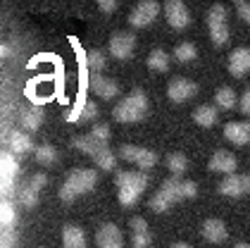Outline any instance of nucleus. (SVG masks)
Masks as SVG:
<instances>
[{
    "instance_id": "13",
    "label": "nucleus",
    "mask_w": 250,
    "mask_h": 248,
    "mask_svg": "<svg viewBox=\"0 0 250 248\" xmlns=\"http://www.w3.org/2000/svg\"><path fill=\"white\" fill-rule=\"evenodd\" d=\"M224 136L236 146L250 143V122H229L224 127Z\"/></svg>"
},
{
    "instance_id": "34",
    "label": "nucleus",
    "mask_w": 250,
    "mask_h": 248,
    "mask_svg": "<svg viewBox=\"0 0 250 248\" xmlns=\"http://www.w3.org/2000/svg\"><path fill=\"white\" fill-rule=\"evenodd\" d=\"M88 136L96 138V141H100V143H105V141L110 138V127H107V124H93V129H91Z\"/></svg>"
},
{
    "instance_id": "2",
    "label": "nucleus",
    "mask_w": 250,
    "mask_h": 248,
    "mask_svg": "<svg viewBox=\"0 0 250 248\" xmlns=\"http://www.w3.org/2000/svg\"><path fill=\"white\" fill-rule=\"evenodd\" d=\"M96 181H98L96 170H72L67 174V181H64L62 189H60V198H62L64 203H69V201L77 198L79 193L93 189Z\"/></svg>"
},
{
    "instance_id": "35",
    "label": "nucleus",
    "mask_w": 250,
    "mask_h": 248,
    "mask_svg": "<svg viewBox=\"0 0 250 248\" xmlns=\"http://www.w3.org/2000/svg\"><path fill=\"white\" fill-rule=\"evenodd\" d=\"M169 205H172V203H169V201H167V198H165V196H162L160 191L155 193L153 201H150V208H153L155 212H165V210L169 208Z\"/></svg>"
},
{
    "instance_id": "9",
    "label": "nucleus",
    "mask_w": 250,
    "mask_h": 248,
    "mask_svg": "<svg viewBox=\"0 0 250 248\" xmlns=\"http://www.w3.org/2000/svg\"><path fill=\"white\" fill-rule=\"evenodd\" d=\"M165 17H167V22L172 24L174 29H186L188 22H191L188 10H186V5H184L181 0H169V2L165 5Z\"/></svg>"
},
{
    "instance_id": "38",
    "label": "nucleus",
    "mask_w": 250,
    "mask_h": 248,
    "mask_svg": "<svg viewBox=\"0 0 250 248\" xmlns=\"http://www.w3.org/2000/svg\"><path fill=\"white\" fill-rule=\"evenodd\" d=\"M98 117V105L86 100V108H83V119H96Z\"/></svg>"
},
{
    "instance_id": "42",
    "label": "nucleus",
    "mask_w": 250,
    "mask_h": 248,
    "mask_svg": "<svg viewBox=\"0 0 250 248\" xmlns=\"http://www.w3.org/2000/svg\"><path fill=\"white\" fill-rule=\"evenodd\" d=\"M98 7H100L103 12H112V10L117 7V2L115 0H100V2H98Z\"/></svg>"
},
{
    "instance_id": "44",
    "label": "nucleus",
    "mask_w": 250,
    "mask_h": 248,
    "mask_svg": "<svg viewBox=\"0 0 250 248\" xmlns=\"http://www.w3.org/2000/svg\"><path fill=\"white\" fill-rule=\"evenodd\" d=\"M236 248H250V246H248V244H238Z\"/></svg>"
},
{
    "instance_id": "29",
    "label": "nucleus",
    "mask_w": 250,
    "mask_h": 248,
    "mask_svg": "<svg viewBox=\"0 0 250 248\" xmlns=\"http://www.w3.org/2000/svg\"><path fill=\"white\" fill-rule=\"evenodd\" d=\"M93 160L98 162V167H103V170H112V167H115V153L110 151L107 146H105L103 151L98 153V155L93 158Z\"/></svg>"
},
{
    "instance_id": "26",
    "label": "nucleus",
    "mask_w": 250,
    "mask_h": 248,
    "mask_svg": "<svg viewBox=\"0 0 250 248\" xmlns=\"http://www.w3.org/2000/svg\"><path fill=\"white\" fill-rule=\"evenodd\" d=\"M174 57H176L179 62H191V60H195V45L188 43V41L179 43V45L174 48Z\"/></svg>"
},
{
    "instance_id": "30",
    "label": "nucleus",
    "mask_w": 250,
    "mask_h": 248,
    "mask_svg": "<svg viewBox=\"0 0 250 248\" xmlns=\"http://www.w3.org/2000/svg\"><path fill=\"white\" fill-rule=\"evenodd\" d=\"M0 217H2V227H12V225H15L17 215H15V205H12L10 201H2V205H0Z\"/></svg>"
},
{
    "instance_id": "43",
    "label": "nucleus",
    "mask_w": 250,
    "mask_h": 248,
    "mask_svg": "<svg viewBox=\"0 0 250 248\" xmlns=\"http://www.w3.org/2000/svg\"><path fill=\"white\" fill-rule=\"evenodd\" d=\"M172 248H191V246H188V244H184V241H179V244H174Z\"/></svg>"
},
{
    "instance_id": "16",
    "label": "nucleus",
    "mask_w": 250,
    "mask_h": 248,
    "mask_svg": "<svg viewBox=\"0 0 250 248\" xmlns=\"http://www.w3.org/2000/svg\"><path fill=\"white\" fill-rule=\"evenodd\" d=\"M203 236L212 241V244H222V241H227V227H224V222L222 220H205L203 222Z\"/></svg>"
},
{
    "instance_id": "5",
    "label": "nucleus",
    "mask_w": 250,
    "mask_h": 248,
    "mask_svg": "<svg viewBox=\"0 0 250 248\" xmlns=\"http://www.w3.org/2000/svg\"><path fill=\"white\" fill-rule=\"evenodd\" d=\"M119 155H122L124 160H129V162L138 165L141 170H150L155 162H157V155H155L153 151H148V148H138V146H122V148H119Z\"/></svg>"
},
{
    "instance_id": "1",
    "label": "nucleus",
    "mask_w": 250,
    "mask_h": 248,
    "mask_svg": "<svg viewBox=\"0 0 250 248\" xmlns=\"http://www.w3.org/2000/svg\"><path fill=\"white\" fill-rule=\"evenodd\" d=\"M117 186H119V203L122 205H134L143 189L148 186V177L141 172H124L119 170L115 177Z\"/></svg>"
},
{
    "instance_id": "12",
    "label": "nucleus",
    "mask_w": 250,
    "mask_h": 248,
    "mask_svg": "<svg viewBox=\"0 0 250 248\" xmlns=\"http://www.w3.org/2000/svg\"><path fill=\"white\" fill-rule=\"evenodd\" d=\"M98 248H122V231L115 225H105V227L98 229Z\"/></svg>"
},
{
    "instance_id": "6",
    "label": "nucleus",
    "mask_w": 250,
    "mask_h": 248,
    "mask_svg": "<svg viewBox=\"0 0 250 248\" xmlns=\"http://www.w3.org/2000/svg\"><path fill=\"white\" fill-rule=\"evenodd\" d=\"M157 12H160V5H157L155 0L138 2V5H136V10L129 15V24H131V26H136V29H141V26L150 24V22L157 17Z\"/></svg>"
},
{
    "instance_id": "20",
    "label": "nucleus",
    "mask_w": 250,
    "mask_h": 248,
    "mask_svg": "<svg viewBox=\"0 0 250 248\" xmlns=\"http://www.w3.org/2000/svg\"><path fill=\"white\" fill-rule=\"evenodd\" d=\"M41 119H43V110L39 105H29L21 110V127L29 129V132H36L41 127Z\"/></svg>"
},
{
    "instance_id": "31",
    "label": "nucleus",
    "mask_w": 250,
    "mask_h": 248,
    "mask_svg": "<svg viewBox=\"0 0 250 248\" xmlns=\"http://www.w3.org/2000/svg\"><path fill=\"white\" fill-rule=\"evenodd\" d=\"M86 65L93 69V74H98L100 69H105V55H103L100 50H91V53L86 55Z\"/></svg>"
},
{
    "instance_id": "3",
    "label": "nucleus",
    "mask_w": 250,
    "mask_h": 248,
    "mask_svg": "<svg viewBox=\"0 0 250 248\" xmlns=\"http://www.w3.org/2000/svg\"><path fill=\"white\" fill-rule=\"evenodd\" d=\"M146 110H148V98L141 89H134L112 110V114H115L117 122H138V119L146 117Z\"/></svg>"
},
{
    "instance_id": "39",
    "label": "nucleus",
    "mask_w": 250,
    "mask_h": 248,
    "mask_svg": "<svg viewBox=\"0 0 250 248\" xmlns=\"http://www.w3.org/2000/svg\"><path fill=\"white\" fill-rule=\"evenodd\" d=\"M29 186H31L34 191H41L43 186H45V174H34L31 181H29Z\"/></svg>"
},
{
    "instance_id": "41",
    "label": "nucleus",
    "mask_w": 250,
    "mask_h": 248,
    "mask_svg": "<svg viewBox=\"0 0 250 248\" xmlns=\"http://www.w3.org/2000/svg\"><path fill=\"white\" fill-rule=\"evenodd\" d=\"M195 193H198L195 184H193V181H184V198H193Z\"/></svg>"
},
{
    "instance_id": "4",
    "label": "nucleus",
    "mask_w": 250,
    "mask_h": 248,
    "mask_svg": "<svg viewBox=\"0 0 250 248\" xmlns=\"http://www.w3.org/2000/svg\"><path fill=\"white\" fill-rule=\"evenodd\" d=\"M208 26L214 45H224L229 41V29H227V7L224 5H212L208 12Z\"/></svg>"
},
{
    "instance_id": "25",
    "label": "nucleus",
    "mask_w": 250,
    "mask_h": 248,
    "mask_svg": "<svg viewBox=\"0 0 250 248\" xmlns=\"http://www.w3.org/2000/svg\"><path fill=\"white\" fill-rule=\"evenodd\" d=\"M20 172V162L12 153H2V179H15V174Z\"/></svg>"
},
{
    "instance_id": "28",
    "label": "nucleus",
    "mask_w": 250,
    "mask_h": 248,
    "mask_svg": "<svg viewBox=\"0 0 250 248\" xmlns=\"http://www.w3.org/2000/svg\"><path fill=\"white\" fill-rule=\"evenodd\" d=\"M34 153H36V160H39L41 165H50V162H55V158H58V151H55L53 146H48V143H45V146H39Z\"/></svg>"
},
{
    "instance_id": "40",
    "label": "nucleus",
    "mask_w": 250,
    "mask_h": 248,
    "mask_svg": "<svg viewBox=\"0 0 250 248\" xmlns=\"http://www.w3.org/2000/svg\"><path fill=\"white\" fill-rule=\"evenodd\" d=\"M241 110H243V113L250 117V89L243 95H241Z\"/></svg>"
},
{
    "instance_id": "23",
    "label": "nucleus",
    "mask_w": 250,
    "mask_h": 248,
    "mask_svg": "<svg viewBox=\"0 0 250 248\" xmlns=\"http://www.w3.org/2000/svg\"><path fill=\"white\" fill-rule=\"evenodd\" d=\"M193 119L200 124V127H212L217 122V108L214 105H200L195 113H193Z\"/></svg>"
},
{
    "instance_id": "22",
    "label": "nucleus",
    "mask_w": 250,
    "mask_h": 248,
    "mask_svg": "<svg viewBox=\"0 0 250 248\" xmlns=\"http://www.w3.org/2000/svg\"><path fill=\"white\" fill-rule=\"evenodd\" d=\"M107 143H100V141H96V138H91V136H77L74 138V148H79V151L88 153L91 158H96L98 153L103 151Z\"/></svg>"
},
{
    "instance_id": "14",
    "label": "nucleus",
    "mask_w": 250,
    "mask_h": 248,
    "mask_svg": "<svg viewBox=\"0 0 250 248\" xmlns=\"http://www.w3.org/2000/svg\"><path fill=\"white\" fill-rule=\"evenodd\" d=\"M236 167H238V162H236V158H233L229 151H217L210 158V170H214V172L233 174V172H236Z\"/></svg>"
},
{
    "instance_id": "36",
    "label": "nucleus",
    "mask_w": 250,
    "mask_h": 248,
    "mask_svg": "<svg viewBox=\"0 0 250 248\" xmlns=\"http://www.w3.org/2000/svg\"><path fill=\"white\" fill-rule=\"evenodd\" d=\"M83 108H86V100H83V95H79L77 105L72 108V113L67 114V119H69V122H77L79 117H83Z\"/></svg>"
},
{
    "instance_id": "33",
    "label": "nucleus",
    "mask_w": 250,
    "mask_h": 248,
    "mask_svg": "<svg viewBox=\"0 0 250 248\" xmlns=\"http://www.w3.org/2000/svg\"><path fill=\"white\" fill-rule=\"evenodd\" d=\"M36 193H39V191H34L29 184H26V186L20 191V201L26 205V208H34V205H36Z\"/></svg>"
},
{
    "instance_id": "8",
    "label": "nucleus",
    "mask_w": 250,
    "mask_h": 248,
    "mask_svg": "<svg viewBox=\"0 0 250 248\" xmlns=\"http://www.w3.org/2000/svg\"><path fill=\"white\" fill-rule=\"evenodd\" d=\"M198 93V86L193 84L191 79H172L169 81V86H167V95L172 98L174 103H184V100H188L193 95Z\"/></svg>"
},
{
    "instance_id": "37",
    "label": "nucleus",
    "mask_w": 250,
    "mask_h": 248,
    "mask_svg": "<svg viewBox=\"0 0 250 248\" xmlns=\"http://www.w3.org/2000/svg\"><path fill=\"white\" fill-rule=\"evenodd\" d=\"M236 10H238V17L243 19V22H250V2H236Z\"/></svg>"
},
{
    "instance_id": "21",
    "label": "nucleus",
    "mask_w": 250,
    "mask_h": 248,
    "mask_svg": "<svg viewBox=\"0 0 250 248\" xmlns=\"http://www.w3.org/2000/svg\"><path fill=\"white\" fill-rule=\"evenodd\" d=\"M62 241H64V248H86V236L81 227H64Z\"/></svg>"
},
{
    "instance_id": "11",
    "label": "nucleus",
    "mask_w": 250,
    "mask_h": 248,
    "mask_svg": "<svg viewBox=\"0 0 250 248\" xmlns=\"http://www.w3.org/2000/svg\"><path fill=\"white\" fill-rule=\"evenodd\" d=\"M229 72L233 76H243L250 72V48H236L229 55Z\"/></svg>"
},
{
    "instance_id": "19",
    "label": "nucleus",
    "mask_w": 250,
    "mask_h": 248,
    "mask_svg": "<svg viewBox=\"0 0 250 248\" xmlns=\"http://www.w3.org/2000/svg\"><path fill=\"white\" fill-rule=\"evenodd\" d=\"M29 151H36L34 143H31V138H29L26 134L12 129V132H10V153H12V155H20V153H29Z\"/></svg>"
},
{
    "instance_id": "15",
    "label": "nucleus",
    "mask_w": 250,
    "mask_h": 248,
    "mask_svg": "<svg viewBox=\"0 0 250 248\" xmlns=\"http://www.w3.org/2000/svg\"><path fill=\"white\" fill-rule=\"evenodd\" d=\"M91 89L96 91L100 98H105V100H110V98H115L117 93H119V86H117L112 79H105V76L100 74H91Z\"/></svg>"
},
{
    "instance_id": "7",
    "label": "nucleus",
    "mask_w": 250,
    "mask_h": 248,
    "mask_svg": "<svg viewBox=\"0 0 250 248\" xmlns=\"http://www.w3.org/2000/svg\"><path fill=\"white\" fill-rule=\"evenodd\" d=\"M219 193H224V196L250 193V174H229L224 181H219Z\"/></svg>"
},
{
    "instance_id": "32",
    "label": "nucleus",
    "mask_w": 250,
    "mask_h": 248,
    "mask_svg": "<svg viewBox=\"0 0 250 248\" xmlns=\"http://www.w3.org/2000/svg\"><path fill=\"white\" fill-rule=\"evenodd\" d=\"M167 167H169L174 174H181V172L186 170V158H184L181 153H172V155H167Z\"/></svg>"
},
{
    "instance_id": "17",
    "label": "nucleus",
    "mask_w": 250,
    "mask_h": 248,
    "mask_svg": "<svg viewBox=\"0 0 250 248\" xmlns=\"http://www.w3.org/2000/svg\"><path fill=\"white\" fill-rule=\"evenodd\" d=\"M131 229H134V248H146L150 244V231L143 217H131Z\"/></svg>"
},
{
    "instance_id": "18",
    "label": "nucleus",
    "mask_w": 250,
    "mask_h": 248,
    "mask_svg": "<svg viewBox=\"0 0 250 248\" xmlns=\"http://www.w3.org/2000/svg\"><path fill=\"white\" fill-rule=\"evenodd\" d=\"M160 193H162L169 203H176V201H181V198H184V181H181V179H176V177H172V179H165V181H162V189H160Z\"/></svg>"
},
{
    "instance_id": "10",
    "label": "nucleus",
    "mask_w": 250,
    "mask_h": 248,
    "mask_svg": "<svg viewBox=\"0 0 250 248\" xmlns=\"http://www.w3.org/2000/svg\"><path fill=\"white\" fill-rule=\"evenodd\" d=\"M134 45H136V38L134 34H115L110 38V53L117 57V60H126V57L134 53Z\"/></svg>"
},
{
    "instance_id": "27",
    "label": "nucleus",
    "mask_w": 250,
    "mask_h": 248,
    "mask_svg": "<svg viewBox=\"0 0 250 248\" xmlns=\"http://www.w3.org/2000/svg\"><path fill=\"white\" fill-rule=\"evenodd\" d=\"M217 105L224 108V110H233L236 108V93L231 91L229 86H224V89L217 91Z\"/></svg>"
},
{
    "instance_id": "24",
    "label": "nucleus",
    "mask_w": 250,
    "mask_h": 248,
    "mask_svg": "<svg viewBox=\"0 0 250 248\" xmlns=\"http://www.w3.org/2000/svg\"><path fill=\"white\" fill-rule=\"evenodd\" d=\"M148 67L155 69V72H167V67H169V55H167L162 48H157V50H153V53L148 55Z\"/></svg>"
}]
</instances>
